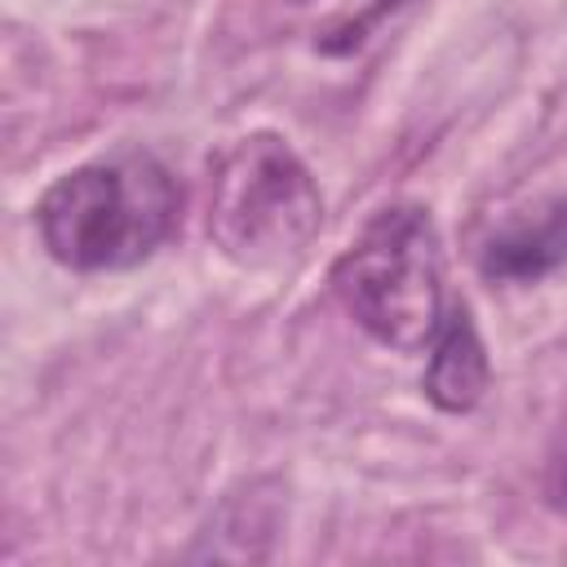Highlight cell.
<instances>
[{
	"label": "cell",
	"instance_id": "6da1fadb",
	"mask_svg": "<svg viewBox=\"0 0 567 567\" xmlns=\"http://www.w3.org/2000/svg\"><path fill=\"white\" fill-rule=\"evenodd\" d=\"M173 221L177 186L146 151L80 164L35 204L49 257L71 270H128L168 239Z\"/></svg>",
	"mask_w": 567,
	"mask_h": 567
},
{
	"label": "cell",
	"instance_id": "7a4b0ae2",
	"mask_svg": "<svg viewBox=\"0 0 567 567\" xmlns=\"http://www.w3.org/2000/svg\"><path fill=\"white\" fill-rule=\"evenodd\" d=\"M332 288L372 341L403 354L430 350L452 306L434 217L421 204L381 208L337 257Z\"/></svg>",
	"mask_w": 567,
	"mask_h": 567
},
{
	"label": "cell",
	"instance_id": "3957f363",
	"mask_svg": "<svg viewBox=\"0 0 567 567\" xmlns=\"http://www.w3.org/2000/svg\"><path fill=\"white\" fill-rule=\"evenodd\" d=\"M323 221V195L301 155L275 133L230 142L213 164L208 239L239 266L266 270L297 257Z\"/></svg>",
	"mask_w": 567,
	"mask_h": 567
},
{
	"label": "cell",
	"instance_id": "277c9868",
	"mask_svg": "<svg viewBox=\"0 0 567 567\" xmlns=\"http://www.w3.org/2000/svg\"><path fill=\"white\" fill-rule=\"evenodd\" d=\"M567 261V199L545 195L509 208L478 244V270L496 284H536Z\"/></svg>",
	"mask_w": 567,
	"mask_h": 567
},
{
	"label": "cell",
	"instance_id": "5b68a950",
	"mask_svg": "<svg viewBox=\"0 0 567 567\" xmlns=\"http://www.w3.org/2000/svg\"><path fill=\"white\" fill-rule=\"evenodd\" d=\"M492 381L483 337L470 319L465 301H452L443 315V328L430 346V368H425V399L443 412H470L483 403Z\"/></svg>",
	"mask_w": 567,
	"mask_h": 567
},
{
	"label": "cell",
	"instance_id": "8992f818",
	"mask_svg": "<svg viewBox=\"0 0 567 567\" xmlns=\"http://www.w3.org/2000/svg\"><path fill=\"white\" fill-rule=\"evenodd\" d=\"M408 0H368V9L359 13V18H350V22H341L337 31H328V40H319L328 53H350L354 44H363V35L385 18V13H394V9H403Z\"/></svg>",
	"mask_w": 567,
	"mask_h": 567
},
{
	"label": "cell",
	"instance_id": "52a82bcc",
	"mask_svg": "<svg viewBox=\"0 0 567 567\" xmlns=\"http://www.w3.org/2000/svg\"><path fill=\"white\" fill-rule=\"evenodd\" d=\"M549 496L554 505H567V452L554 461V478H549Z\"/></svg>",
	"mask_w": 567,
	"mask_h": 567
},
{
	"label": "cell",
	"instance_id": "ba28073f",
	"mask_svg": "<svg viewBox=\"0 0 567 567\" xmlns=\"http://www.w3.org/2000/svg\"><path fill=\"white\" fill-rule=\"evenodd\" d=\"M297 4H301V0H297Z\"/></svg>",
	"mask_w": 567,
	"mask_h": 567
}]
</instances>
